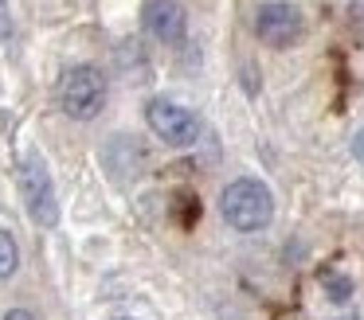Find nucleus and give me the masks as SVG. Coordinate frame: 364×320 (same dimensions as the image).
I'll list each match as a JSON object with an SVG mask.
<instances>
[{
	"label": "nucleus",
	"instance_id": "1",
	"mask_svg": "<svg viewBox=\"0 0 364 320\" xmlns=\"http://www.w3.org/2000/svg\"><path fill=\"white\" fill-rule=\"evenodd\" d=\"M220 215L235 234H259L274 219V195L262 180L239 176L220 192Z\"/></svg>",
	"mask_w": 364,
	"mask_h": 320
},
{
	"label": "nucleus",
	"instance_id": "6",
	"mask_svg": "<svg viewBox=\"0 0 364 320\" xmlns=\"http://www.w3.org/2000/svg\"><path fill=\"white\" fill-rule=\"evenodd\" d=\"M141 23L157 43H184L188 35V12L181 0H145Z\"/></svg>",
	"mask_w": 364,
	"mask_h": 320
},
{
	"label": "nucleus",
	"instance_id": "8",
	"mask_svg": "<svg viewBox=\"0 0 364 320\" xmlns=\"http://www.w3.org/2000/svg\"><path fill=\"white\" fill-rule=\"evenodd\" d=\"M321 285H325V297H329L333 304L353 301V277H345V273H325Z\"/></svg>",
	"mask_w": 364,
	"mask_h": 320
},
{
	"label": "nucleus",
	"instance_id": "10",
	"mask_svg": "<svg viewBox=\"0 0 364 320\" xmlns=\"http://www.w3.org/2000/svg\"><path fill=\"white\" fill-rule=\"evenodd\" d=\"M353 156H356V164L364 168V125L353 133Z\"/></svg>",
	"mask_w": 364,
	"mask_h": 320
},
{
	"label": "nucleus",
	"instance_id": "9",
	"mask_svg": "<svg viewBox=\"0 0 364 320\" xmlns=\"http://www.w3.org/2000/svg\"><path fill=\"white\" fill-rule=\"evenodd\" d=\"M0 320H40V316H36L32 309H24V304H16V309H9Z\"/></svg>",
	"mask_w": 364,
	"mask_h": 320
},
{
	"label": "nucleus",
	"instance_id": "7",
	"mask_svg": "<svg viewBox=\"0 0 364 320\" xmlns=\"http://www.w3.org/2000/svg\"><path fill=\"white\" fill-rule=\"evenodd\" d=\"M20 270V246H16V234L0 226V281L16 277Z\"/></svg>",
	"mask_w": 364,
	"mask_h": 320
},
{
	"label": "nucleus",
	"instance_id": "11",
	"mask_svg": "<svg viewBox=\"0 0 364 320\" xmlns=\"http://www.w3.org/2000/svg\"><path fill=\"white\" fill-rule=\"evenodd\" d=\"M114 320H141V316H114Z\"/></svg>",
	"mask_w": 364,
	"mask_h": 320
},
{
	"label": "nucleus",
	"instance_id": "4",
	"mask_svg": "<svg viewBox=\"0 0 364 320\" xmlns=\"http://www.w3.org/2000/svg\"><path fill=\"white\" fill-rule=\"evenodd\" d=\"M145 125H149L153 137H157L161 145H168V148H192L200 140L196 109L184 106V101H176V98H165V94H157V98L145 101Z\"/></svg>",
	"mask_w": 364,
	"mask_h": 320
},
{
	"label": "nucleus",
	"instance_id": "3",
	"mask_svg": "<svg viewBox=\"0 0 364 320\" xmlns=\"http://www.w3.org/2000/svg\"><path fill=\"white\" fill-rule=\"evenodd\" d=\"M16 184H20V199H24V211L36 226L51 231L59 226V192H55V180H51L43 156L28 153L20 160V172H16Z\"/></svg>",
	"mask_w": 364,
	"mask_h": 320
},
{
	"label": "nucleus",
	"instance_id": "2",
	"mask_svg": "<svg viewBox=\"0 0 364 320\" xmlns=\"http://www.w3.org/2000/svg\"><path fill=\"white\" fill-rule=\"evenodd\" d=\"M106 98H110V82L90 62H79L59 78V109L71 121H95L106 109Z\"/></svg>",
	"mask_w": 364,
	"mask_h": 320
},
{
	"label": "nucleus",
	"instance_id": "5",
	"mask_svg": "<svg viewBox=\"0 0 364 320\" xmlns=\"http://www.w3.org/2000/svg\"><path fill=\"white\" fill-rule=\"evenodd\" d=\"M301 31H306L301 8L290 4V0H267V4L255 8V35H259V43L282 51V47L298 43Z\"/></svg>",
	"mask_w": 364,
	"mask_h": 320
}]
</instances>
